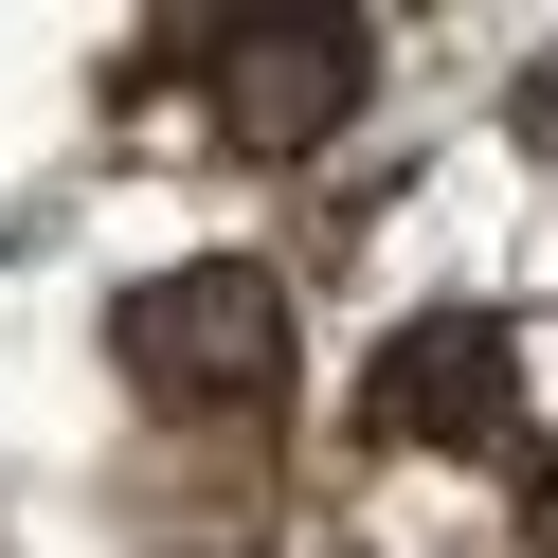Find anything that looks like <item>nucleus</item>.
Returning <instances> with one entry per match:
<instances>
[{
  "label": "nucleus",
  "mask_w": 558,
  "mask_h": 558,
  "mask_svg": "<svg viewBox=\"0 0 558 558\" xmlns=\"http://www.w3.org/2000/svg\"><path fill=\"white\" fill-rule=\"evenodd\" d=\"M126 361L162 378V397H270L289 378V289L270 270H162V289H126Z\"/></svg>",
  "instance_id": "obj_1"
},
{
  "label": "nucleus",
  "mask_w": 558,
  "mask_h": 558,
  "mask_svg": "<svg viewBox=\"0 0 558 558\" xmlns=\"http://www.w3.org/2000/svg\"><path fill=\"white\" fill-rule=\"evenodd\" d=\"M198 73H217V126L270 162V145H325V126H342V90H361V37H342V19H234Z\"/></svg>",
  "instance_id": "obj_2"
},
{
  "label": "nucleus",
  "mask_w": 558,
  "mask_h": 558,
  "mask_svg": "<svg viewBox=\"0 0 558 558\" xmlns=\"http://www.w3.org/2000/svg\"><path fill=\"white\" fill-rule=\"evenodd\" d=\"M486 414H505V342H486V325H414L397 361H378V433H414V450H469Z\"/></svg>",
  "instance_id": "obj_3"
}]
</instances>
